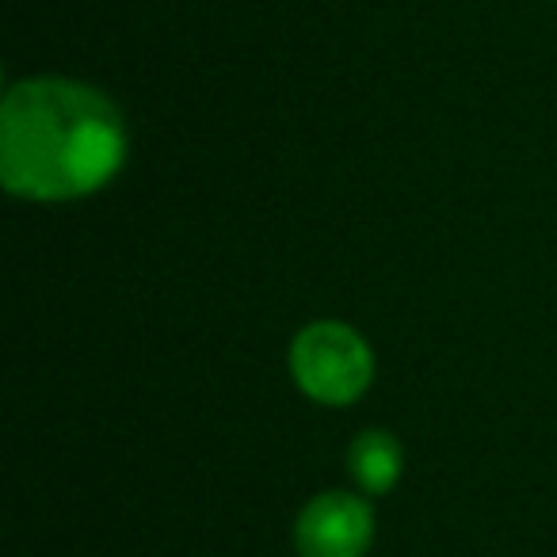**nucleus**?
I'll return each instance as SVG.
<instances>
[{
  "label": "nucleus",
  "instance_id": "2",
  "mask_svg": "<svg viewBox=\"0 0 557 557\" xmlns=\"http://www.w3.org/2000/svg\"><path fill=\"white\" fill-rule=\"evenodd\" d=\"M290 371L306 397L321 405H351L374 374V356L367 341L348 325L318 321L302 329L290 348Z\"/></svg>",
  "mask_w": 557,
  "mask_h": 557
},
{
  "label": "nucleus",
  "instance_id": "3",
  "mask_svg": "<svg viewBox=\"0 0 557 557\" xmlns=\"http://www.w3.org/2000/svg\"><path fill=\"white\" fill-rule=\"evenodd\" d=\"M374 539V516L351 493H321L298 516V554L302 557H363Z\"/></svg>",
  "mask_w": 557,
  "mask_h": 557
},
{
  "label": "nucleus",
  "instance_id": "4",
  "mask_svg": "<svg viewBox=\"0 0 557 557\" xmlns=\"http://www.w3.org/2000/svg\"><path fill=\"white\" fill-rule=\"evenodd\" d=\"M351 478L367 493H389L394 481L401 478V447L389 432H363L351 443Z\"/></svg>",
  "mask_w": 557,
  "mask_h": 557
},
{
  "label": "nucleus",
  "instance_id": "1",
  "mask_svg": "<svg viewBox=\"0 0 557 557\" xmlns=\"http://www.w3.org/2000/svg\"><path fill=\"white\" fill-rule=\"evenodd\" d=\"M126 134L119 111L77 81H24L0 108V176L12 195L77 199L119 172Z\"/></svg>",
  "mask_w": 557,
  "mask_h": 557
}]
</instances>
